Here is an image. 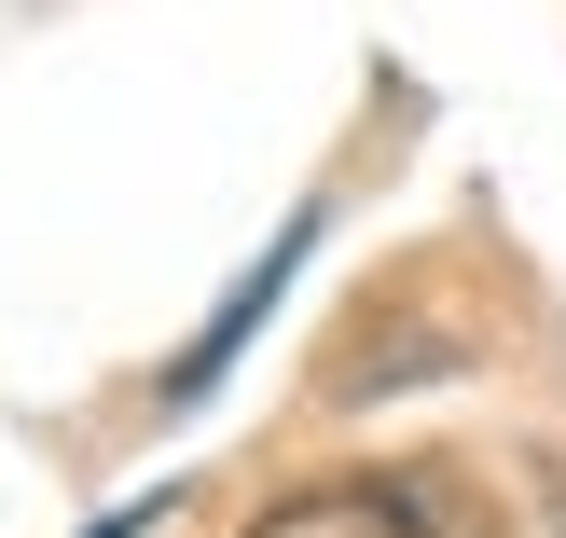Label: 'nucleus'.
I'll return each instance as SVG.
<instances>
[{
    "label": "nucleus",
    "instance_id": "1",
    "mask_svg": "<svg viewBox=\"0 0 566 538\" xmlns=\"http://www.w3.org/2000/svg\"><path fill=\"white\" fill-rule=\"evenodd\" d=\"M235 538H497V497L457 456H387V470H304Z\"/></svg>",
    "mask_w": 566,
    "mask_h": 538
}]
</instances>
